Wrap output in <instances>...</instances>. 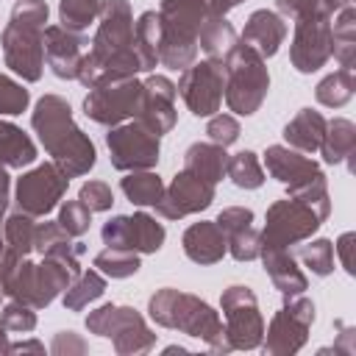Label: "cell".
<instances>
[{"instance_id":"obj_1","label":"cell","mask_w":356,"mask_h":356,"mask_svg":"<svg viewBox=\"0 0 356 356\" xmlns=\"http://www.w3.org/2000/svg\"><path fill=\"white\" fill-rule=\"evenodd\" d=\"M142 72L139 56L134 50V11L128 0H100L97 31L92 47L86 50L78 81L92 89L106 81L134 78Z\"/></svg>"},{"instance_id":"obj_2","label":"cell","mask_w":356,"mask_h":356,"mask_svg":"<svg viewBox=\"0 0 356 356\" xmlns=\"http://www.w3.org/2000/svg\"><path fill=\"white\" fill-rule=\"evenodd\" d=\"M31 125L39 134L42 147L53 156V161L58 164V170L67 178L86 175L95 167L97 150H95L92 139L75 125L72 108L64 97H58V95L39 97L36 108L31 114Z\"/></svg>"},{"instance_id":"obj_3","label":"cell","mask_w":356,"mask_h":356,"mask_svg":"<svg viewBox=\"0 0 356 356\" xmlns=\"http://www.w3.org/2000/svg\"><path fill=\"white\" fill-rule=\"evenodd\" d=\"M44 0H17L11 19L0 33L6 67L28 83H36L44 70V28H47Z\"/></svg>"},{"instance_id":"obj_4","label":"cell","mask_w":356,"mask_h":356,"mask_svg":"<svg viewBox=\"0 0 356 356\" xmlns=\"http://www.w3.org/2000/svg\"><path fill=\"white\" fill-rule=\"evenodd\" d=\"M147 314L161 328H175V331H184L195 339H203L214 353L231 350V345L222 334L220 314L206 300H200L197 295L164 286L147 300Z\"/></svg>"},{"instance_id":"obj_5","label":"cell","mask_w":356,"mask_h":356,"mask_svg":"<svg viewBox=\"0 0 356 356\" xmlns=\"http://www.w3.org/2000/svg\"><path fill=\"white\" fill-rule=\"evenodd\" d=\"M209 14L206 0H161V44L159 64L170 70H186L197 58V33Z\"/></svg>"},{"instance_id":"obj_6","label":"cell","mask_w":356,"mask_h":356,"mask_svg":"<svg viewBox=\"0 0 356 356\" xmlns=\"http://www.w3.org/2000/svg\"><path fill=\"white\" fill-rule=\"evenodd\" d=\"M222 72H225L222 95H225L228 108L239 117L256 114L270 89V72H267L264 58L250 44L236 42L234 50L222 61Z\"/></svg>"},{"instance_id":"obj_7","label":"cell","mask_w":356,"mask_h":356,"mask_svg":"<svg viewBox=\"0 0 356 356\" xmlns=\"http://www.w3.org/2000/svg\"><path fill=\"white\" fill-rule=\"evenodd\" d=\"M86 328H89V334L111 339V345L120 356L147 353L156 345V334L147 328L145 317L131 306L103 303L86 314Z\"/></svg>"},{"instance_id":"obj_8","label":"cell","mask_w":356,"mask_h":356,"mask_svg":"<svg viewBox=\"0 0 356 356\" xmlns=\"http://www.w3.org/2000/svg\"><path fill=\"white\" fill-rule=\"evenodd\" d=\"M220 306H222V314H225L222 334H225L231 350L259 348L261 339H264V320H261L259 300H256L253 289L242 286V284H234L222 292Z\"/></svg>"},{"instance_id":"obj_9","label":"cell","mask_w":356,"mask_h":356,"mask_svg":"<svg viewBox=\"0 0 356 356\" xmlns=\"http://www.w3.org/2000/svg\"><path fill=\"white\" fill-rule=\"evenodd\" d=\"M106 147L114 170L134 172V170H153L159 164L161 142L153 131H147L139 120L120 122L106 134Z\"/></svg>"},{"instance_id":"obj_10","label":"cell","mask_w":356,"mask_h":356,"mask_svg":"<svg viewBox=\"0 0 356 356\" xmlns=\"http://www.w3.org/2000/svg\"><path fill=\"white\" fill-rule=\"evenodd\" d=\"M312 323H314V303L303 295H289L286 303L273 314L270 328L259 348H264V353L270 356L298 353L309 339Z\"/></svg>"},{"instance_id":"obj_11","label":"cell","mask_w":356,"mask_h":356,"mask_svg":"<svg viewBox=\"0 0 356 356\" xmlns=\"http://www.w3.org/2000/svg\"><path fill=\"white\" fill-rule=\"evenodd\" d=\"M142 100V81L136 78H117L106 81L89 89L83 100V114L97 125H120L131 117H136Z\"/></svg>"},{"instance_id":"obj_12","label":"cell","mask_w":356,"mask_h":356,"mask_svg":"<svg viewBox=\"0 0 356 356\" xmlns=\"http://www.w3.org/2000/svg\"><path fill=\"white\" fill-rule=\"evenodd\" d=\"M323 225V220L303 203L284 197L267 209L261 228V248H289L312 239V234Z\"/></svg>"},{"instance_id":"obj_13","label":"cell","mask_w":356,"mask_h":356,"mask_svg":"<svg viewBox=\"0 0 356 356\" xmlns=\"http://www.w3.org/2000/svg\"><path fill=\"white\" fill-rule=\"evenodd\" d=\"M175 89L195 117H211L214 111H220L222 103V89H225L222 64L211 58L189 64L186 70H181Z\"/></svg>"},{"instance_id":"obj_14","label":"cell","mask_w":356,"mask_h":356,"mask_svg":"<svg viewBox=\"0 0 356 356\" xmlns=\"http://www.w3.org/2000/svg\"><path fill=\"white\" fill-rule=\"evenodd\" d=\"M67 186H70V178L58 170V164L44 161V164L33 167L31 172H22V178L17 181L14 200H17L19 211H25L31 217H44L58 206Z\"/></svg>"},{"instance_id":"obj_15","label":"cell","mask_w":356,"mask_h":356,"mask_svg":"<svg viewBox=\"0 0 356 356\" xmlns=\"http://www.w3.org/2000/svg\"><path fill=\"white\" fill-rule=\"evenodd\" d=\"M331 58V17H300L295 19V36L289 61L298 72H317Z\"/></svg>"},{"instance_id":"obj_16","label":"cell","mask_w":356,"mask_h":356,"mask_svg":"<svg viewBox=\"0 0 356 356\" xmlns=\"http://www.w3.org/2000/svg\"><path fill=\"white\" fill-rule=\"evenodd\" d=\"M214 200V184H209L206 178L189 172V170H181L170 186H164L159 203H156V211L164 217V220H181L186 214H197L203 209H209Z\"/></svg>"},{"instance_id":"obj_17","label":"cell","mask_w":356,"mask_h":356,"mask_svg":"<svg viewBox=\"0 0 356 356\" xmlns=\"http://www.w3.org/2000/svg\"><path fill=\"white\" fill-rule=\"evenodd\" d=\"M175 97H178V89L167 75H150L147 81H142V100L134 120H139L156 136L170 134L178 120Z\"/></svg>"},{"instance_id":"obj_18","label":"cell","mask_w":356,"mask_h":356,"mask_svg":"<svg viewBox=\"0 0 356 356\" xmlns=\"http://www.w3.org/2000/svg\"><path fill=\"white\" fill-rule=\"evenodd\" d=\"M89 50V39L83 33L67 31L61 25L44 28V61L61 81H78L81 61Z\"/></svg>"},{"instance_id":"obj_19","label":"cell","mask_w":356,"mask_h":356,"mask_svg":"<svg viewBox=\"0 0 356 356\" xmlns=\"http://www.w3.org/2000/svg\"><path fill=\"white\" fill-rule=\"evenodd\" d=\"M286 39V22L281 14L270 11V8H259L248 17L245 22V31L239 36V42L250 44L261 58H270L278 53V47L284 44Z\"/></svg>"},{"instance_id":"obj_20","label":"cell","mask_w":356,"mask_h":356,"mask_svg":"<svg viewBox=\"0 0 356 356\" xmlns=\"http://www.w3.org/2000/svg\"><path fill=\"white\" fill-rule=\"evenodd\" d=\"M181 245H184V253H186L195 264H217V261L228 253L225 234L220 231L217 222H209V220L192 222V225L184 231Z\"/></svg>"},{"instance_id":"obj_21","label":"cell","mask_w":356,"mask_h":356,"mask_svg":"<svg viewBox=\"0 0 356 356\" xmlns=\"http://www.w3.org/2000/svg\"><path fill=\"white\" fill-rule=\"evenodd\" d=\"M259 259L264 261V270L273 281V286L289 298V295H303L309 286V278L303 275V270L298 267V259L286 250V248H261Z\"/></svg>"},{"instance_id":"obj_22","label":"cell","mask_w":356,"mask_h":356,"mask_svg":"<svg viewBox=\"0 0 356 356\" xmlns=\"http://www.w3.org/2000/svg\"><path fill=\"white\" fill-rule=\"evenodd\" d=\"M264 164H267V172H270L275 181H281L284 186L298 184V181H303L306 175H312V172L320 170L312 159H306L300 150H292V147H286V145H270V147L264 150Z\"/></svg>"},{"instance_id":"obj_23","label":"cell","mask_w":356,"mask_h":356,"mask_svg":"<svg viewBox=\"0 0 356 356\" xmlns=\"http://www.w3.org/2000/svg\"><path fill=\"white\" fill-rule=\"evenodd\" d=\"M325 117L314 108H300L284 128V139H286V147L292 150H300V153H314L320 150V142H323V134H325Z\"/></svg>"},{"instance_id":"obj_24","label":"cell","mask_w":356,"mask_h":356,"mask_svg":"<svg viewBox=\"0 0 356 356\" xmlns=\"http://www.w3.org/2000/svg\"><path fill=\"white\" fill-rule=\"evenodd\" d=\"M184 170L206 178L209 184H217L225 178V170H228V153L222 145H214V142H195L186 147L184 153Z\"/></svg>"},{"instance_id":"obj_25","label":"cell","mask_w":356,"mask_h":356,"mask_svg":"<svg viewBox=\"0 0 356 356\" xmlns=\"http://www.w3.org/2000/svg\"><path fill=\"white\" fill-rule=\"evenodd\" d=\"M239 42V36H236V31H234V25L222 17V14H206V19H203V25H200V33H197V44H200V50L211 58V61H225V56L234 50V44Z\"/></svg>"},{"instance_id":"obj_26","label":"cell","mask_w":356,"mask_h":356,"mask_svg":"<svg viewBox=\"0 0 356 356\" xmlns=\"http://www.w3.org/2000/svg\"><path fill=\"white\" fill-rule=\"evenodd\" d=\"M33 275H36V309L50 306V303L70 286V281L75 278V275L70 273V267L61 264V261L53 259V256H42V264H36Z\"/></svg>"},{"instance_id":"obj_27","label":"cell","mask_w":356,"mask_h":356,"mask_svg":"<svg viewBox=\"0 0 356 356\" xmlns=\"http://www.w3.org/2000/svg\"><path fill=\"white\" fill-rule=\"evenodd\" d=\"M33 161H36L33 139L22 128H17L14 122L0 120V164H6L11 170H22Z\"/></svg>"},{"instance_id":"obj_28","label":"cell","mask_w":356,"mask_h":356,"mask_svg":"<svg viewBox=\"0 0 356 356\" xmlns=\"http://www.w3.org/2000/svg\"><path fill=\"white\" fill-rule=\"evenodd\" d=\"M159 44H161V22L159 11H145L134 22V50L139 56L142 72L156 70L159 64Z\"/></svg>"},{"instance_id":"obj_29","label":"cell","mask_w":356,"mask_h":356,"mask_svg":"<svg viewBox=\"0 0 356 356\" xmlns=\"http://www.w3.org/2000/svg\"><path fill=\"white\" fill-rule=\"evenodd\" d=\"M356 150V125L345 117H334L325 122V134L320 142V153L325 164H342Z\"/></svg>"},{"instance_id":"obj_30","label":"cell","mask_w":356,"mask_h":356,"mask_svg":"<svg viewBox=\"0 0 356 356\" xmlns=\"http://www.w3.org/2000/svg\"><path fill=\"white\" fill-rule=\"evenodd\" d=\"M331 56L345 70H353L356 64V11L350 3L339 8L337 22L331 25Z\"/></svg>"},{"instance_id":"obj_31","label":"cell","mask_w":356,"mask_h":356,"mask_svg":"<svg viewBox=\"0 0 356 356\" xmlns=\"http://www.w3.org/2000/svg\"><path fill=\"white\" fill-rule=\"evenodd\" d=\"M286 197H292V200H298V203L309 206V209H312L323 222H325V217H328V211H331L328 181H325L323 170H317V172L306 175V178H303V181H298V184H289V186H286Z\"/></svg>"},{"instance_id":"obj_32","label":"cell","mask_w":356,"mask_h":356,"mask_svg":"<svg viewBox=\"0 0 356 356\" xmlns=\"http://www.w3.org/2000/svg\"><path fill=\"white\" fill-rule=\"evenodd\" d=\"M106 292V278L97 270H86L81 275H75V281H70V286L61 292L64 309L70 312H83L89 303H95L100 295Z\"/></svg>"},{"instance_id":"obj_33","label":"cell","mask_w":356,"mask_h":356,"mask_svg":"<svg viewBox=\"0 0 356 356\" xmlns=\"http://www.w3.org/2000/svg\"><path fill=\"white\" fill-rule=\"evenodd\" d=\"M353 92H356L353 70L339 67L337 72L325 75V78L317 83L314 97H317V103H320V106H325V108H342V106L353 97Z\"/></svg>"},{"instance_id":"obj_34","label":"cell","mask_w":356,"mask_h":356,"mask_svg":"<svg viewBox=\"0 0 356 356\" xmlns=\"http://www.w3.org/2000/svg\"><path fill=\"white\" fill-rule=\"evenodd\" d=\"M120 186L134 206H156L164 192V181L153 170H134L120 181Z\"/></svg>"},{"instance_id":"obj_35","label":"cell","mask_w":356,"mask_h":356,"mask_svg":"<svg viewBox=\"0 0 356 356\" xmlns=\"http://www.w3.org/2000/svg\"><path fill=\"white\" fill-rule=\"evenodd\" d=\"M164 225L147 214V211H136L131 217V250L134 253H156L164 245Z\"/></svg>"},{"instance_id":"obj_36","label":"cell","mask_w":356,"mask_h":356,"mask_svg":"<svg viewBox=\"0 0 356 356\" xmlns=\"http://www.w3.org/2000/svg\"><path fill=\"white\" fill-rule=\"evenodd\" d=\"M225 175L239 186V189H259L264 184V167L259 164V156L253 150H239L228 156V170Z\"/></svg>"},{"instance_id":"obj_37","label":"cell","mask_w":356,"mask_h":356,"mask_svg":"<svg viewBox=\"0 0 356 356\" xmlns=\"http://www.w3.org/2000/svg\"><path fill=\"white\" fill-rule=\"evenodd\" d=\"M36 217L25 214V211H14L6 217V225H3V239H6V248L19 253V256H28L33 250V234H36Z\"/></svg>"},{"instance_id":"obj_38","label":"cell","mask_w":356,"mask_h":356,"mask_svg":"<svg viewBox=\"0 0 356 356\" xmlns=\"http://www.w3.org/2000/svg\"><path fill=\"white\" fill-rule=\"evenodd\" d=\"M100 0H58V22L67 31L83 33L97 19Z\"/></svg>"},{"instance_id":"obj_39","label":"cell","mask_w":356,"mask_h":356,"mask_svg":"<svg viewBox=\"0 0 356 356\" xmlns=\"http://www.w3.org/2000/svg\"><path fill=\"white\" fill-rule=\"evenodd\" d=\"M139 256L134 250H122V248H106L95 256V270L108 275V278H128L139 270Z\"/></svg>"},{"instance_id":"obj_40","label":"cell","mask_w":356,"mask_h":356,"mask_svg":"<svg viewBox=\"0 0 356 356\" xmlns=\"http://www.w3.org/2000/svg\"><path fill=\"white\" fill-rule=\"evenodd\" d=\"M292 256L300 259L314 275L334 273V242L331 239H314V242H306V245L298 242V250Z\"/></svg>"},{"instance_id":"obj_41","label":"cell","mask_w":356,"mask_h":356,"mask_svg":"<svg viewBox=\"0 0 356 356\" xmlns=\"http://www.w3.org/2000/svg\"><path fill=\"white\" fill-rule=\"evenodd\" d=\"M225 242H228V253L236 261H253L261 253V231L253 222L239 228V231H234V234H228Z\"/></svg>"},{"instance_id":"obj_42","label":"cell","mask_w":356,"mask_h":356,"mask_svg":"<svg viewBox=\"0 0 356 356\" xmlns=\"http://www.w3.org/2000/svg\"><path fill=\"white\" fill-rule=\"evenodd\" d=\"M28 103H31V92L22 83H17L14 78L0 75V114L17 117L28 108Z\"/></svg>"},{"instance_id":"obj_43","label":"cell","mask_w":356,"mask_h":356,"mask_svg":"<svg viewBox=\"0 0 356 356\" xmlns=\"http://www.w3.org/2000/svg\"><path fill=\"white\" fill-rule=\"evenodd\" d=\"M58 225L70 236H83L92 225V211L81 200H64L61 209H58Z\"/></svg>"},{"instance_id":"obj_44","label":"cell","mask_w":356,"mask_h":356,"mask_svg":"<svg viewBox=\"0 0 356 356\" xmlns=\"http://www.w3.org/2000/svg\"><path fill=\"white\" fill-rule=\"evenodd\" d=\"M278 11L284 17L300 19V17H331L334 11H339L331 0H275Z\"/></svg>"},{"instance_id":"obj_45","label":"cell","mask_w":356,"mask_h":356,"mask_svg":"<svg viewBox=\"0 0 356 356\" xmlns=\"http://www.w3.org/2000/svg\"><path fill=\"white\" fill-rule=\"evenodd\" d=\"M0 320H3V325L8 331H17V334H28V331L36 328V312L31 306L19 303V300L6 303L3 312H0Z\"/></svg>"},{"instance_id":"obj_46","label":"cell","mask_w":356,"mask_h":356,"mask_svg":"<svg viewBox=\"0 0 356 356\" xmlns=\"http://www.w3.org/2000/svg\"><path fill=\"white\" fill-rule=\"evenodd\" d=\"M206 134H209V142L228 147V145H234L239 139L242 128H239L236 117H231V114H211V120L206 125Z\"/></svg>"},{"instance_id":"obj_47","label":"cell","mask_w":356,"mask_h":356,"mask_svg":"<svg viewBox=\"0 0 356 356\" xmlns=\"http://www.w3.org/2000/svg\"><path fill=\"white\" fill-rule=\"evenodd\" d=\"M78 200L95 214V211H108L114 203V195H111V186L106 181H86L78 192Z\"/></svg>"},{"instance_id":"obj_48","label":"cell","mask_w":356,"mask_h":356,"mask_svg":"<svg viewBox=\"0 0 356 356\" xmlns=\"http://www.w3.org/2000/svg\"><path fill=\"white\" fill-rule=\"evenodd\" d=\"M100 236H103V245H106V248L131 250V217H125V214L111 217V220L103 225Z\"/></svg>"},{"instance_id":"obj_49","label":"cell","mask_w":356,"mask_h":356,"mask_svg":"<svg viewBox=\"0 0 356 356\" xmlns=\"http://www.w3.org/2000/svg\"><path fill=\"white\" fill-rule=\"evenodd\" d=\"M64 239H70V234L58 225V220L56 222H36V234H33V250L36 253H47L50 248H56L58 242H64Z\"/></svg>"},{"instance_id":"obj_50","label":"cell","mask_w":356,"mask_h":356,"mask_svg":"<svg viewBox=\"0 0 356 356\" xmlns=\"http://www.w3.org/2000/svg\"><path fill=\"white\" fill-rule=\"evenodd\" d=\"M217 225H220V231L228 236V234H234V231H239V228H245V225H250L253 222V211L250 209H245V206H231V209H222L220 214H217V220H214Z\"/></svg>"},{"instance_id":"obj_51","label":"cell","mask_w":356,"mask_h":356,"mask_svg":"<svg viewBox=\"0 0 356 356\" xmlns=\"http://www.w3.org/2000/svg\"><path fill=\"white\" fill-rule=\"evenodd\" d=\"M50 353H56V356L86 353V342H83L78 334H72V331H61V334H56V339H53V345H50Z\"/></svg>"},{"instance_id":"obj_52","label":"cell","mask_w":356,"mask_h":356,"mask_svg":"<svg viewBox=\"0 0 356 356\" xmlns=\"http://www.w3.org/2000/svg\"><path fill=\"white\" fill-rule=\"evenodd\" d=\"M334 248L339 250V261H342L345 273H348V275H353V234H350V231H345V234L337 239V245H334Z\"/></svg>"},{"instance_id":"obj_53","label":"cell","mask_w":356,"mask_h":356,"mask_svg":"<svg viewBox=\"0 0 356 356\" xmlns=\"http://www.w3.org/2000/svg\"><path fill=\"white\" fill-rule=\"evenodd\" d=\"M8 186H11V178H8V167L0 164V217L6 214L8 209Z\"/></svg>"},{"instance_id":"obj_54","label":"cell","mask_w":356,"mask_h":356,"mask_svg":"<svg viewBox=\"0 0 356 356\" xmlns=\"http://www.w3.org/2000/svg\"><path fill=\"white\" fill-rule=\"evenodd\" d=\"M206 3H209V11H211V14H222V17H225V14H228L231 8H236L242 0H206Z\"/></svg>"},{"instance_id":"obj_55","label":"cell","mask_w":356,"mask_h":356,"mask_svg":"<svg viewBox=\"0 0 356 356\" xmlns=\"http://www.w3.org/2000/svg\"><path fill=\"white\" fill-rule=\"evenodd\" d=\"M19 350H22V353H25V350L44 353V345H42V342H36V339H33V342H17V345H8V353H19Z\"/></svg>"},{"instance_id":"obj_56","label":"cell","mask_w":356,"mask_h":356,"mask_svg":"<svg viewBox=\"0 0 356 356\" xmlns=\"http://www.w3.org/2000/svg\"><path fill=\"white\" fill-rule=\"evenodd\" d=\"M6 331H8V328H6V325H3V320H0V353H8V345H11Z\"/></svg>"},{"instance_id":"obj_57","label":"cell","mask_w":356,"mask_h":356,"mask_svg":"<svg viewBox=\"0 0 356 356\" xmlns=\"http://www.w3.org/2000/svg\"><path fill=\"white\" fill-rule=\"evenodd\" d=\"M6 250V239H3V234H0V253Z\"/></svg>"},{"instance_id":"obj_58","label":"cell","mask_w":356,"mask_h":356,"mask_svg":"<svg viewBox=\"0 0 356 356\" xmlns=\"http://www.w3.org/2000/svg\"><path fill=\"white\" fill-rule=\"evenodd\" d=\"M0 295H3V289H0Z\"/></svg>"}]
</instances>
